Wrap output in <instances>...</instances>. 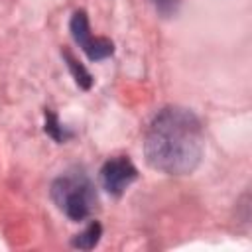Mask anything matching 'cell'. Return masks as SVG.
Wrapping results in <instances>:
<instances>
[{
	"instance_id": "obj_1",
	"label": "cell",
	"mask_w": 252,
	"mask_h": 252,
	"mask_svg": "<svg viewBox=\"0 0 252 252\" xmlns=\"http://www.w3.org/2000/svg\"><path fill=\"white\" fill-rule=\"evenodd\" d=\"M205 150L203 126L195 112L183 106L161 108L144 138L146 163L167 175H189L201 163Z\"/></svg>"
},
{
	"instance_id": "obj_7",
	"label": "cell",
	"mask_w": 252,
	"mask_h": 252,
	"mask_svg": "<svg viewBox=\"0 0 252 252\" xmlns=\"http://www.w3.org/2000/svg\"><path fill=\"white\" fill-rule=\"evenodd\" d=\"M63 57H65V61H67V67H69V71H71V75H73V79H75V83L81 87V89H85V91H89L91 87H93V77H91V73L73 57V53L71 51H63Z\"/></svg>"
},
{
	"instance_id": "obj_3",
	"label": "cell",
	"mask_w": 252,
	"mask_h": 252,
	"mask_svg": "<svg viewBox=\"0 0 252 252\" xmlns=\"http://www.w3.org/2000/svg\"><path fill=\"white\" fill-rule=\"evenodd\" d=\"M69 30L75 39V43L85 51V55L94 63L110 57L114 53V43L108 37H98L91 33L89 18L85 10H75L71 20H69Z\"/></svg>"
},
{
	"instance_id": "obj_4",
	"label": "cell",
	"mask_w": 252,
	"mask_h": 252,
	"mask_svg": "<svg viewBox=\"0 0 252 252\" xmlns=\"http://www.w3.org/2000/svg\"><path fill=\"white\" fill-rule=\"evenodd\" d=\"M138 179V169L128 156H116L102 163L100 185L112 197H120Z\"/></svg>"
},
{
	"instance_id": "obj_2",
	"label": "cell",
	"mask_w": 252,
	"mask_h": 252,
	"mask_svg": "<svg viewBox=\"0 0 252 252\" xmlns=\"http://www.w3.org/2000/svg\"><path fill=\"white\" fill-rule=\"evenodd\" d=\"M51 201L73 222L89 219L96 207V191L91 177L81 169H71L53 179L49 189Z\"/></svg>"
},
{
	"instance_id": "obj_5",
	"label": "cell",
	"mask_w": 252,
	"mask_h": 252,
	"mask_svg": "<svg viewBox=\"0 0 252 252\" xmlns=\"http://www.w3.org/2000/svg\"><path fill=\"white\" fill-rule=\"evenodd\" d=\"M100 236H102V226H100V222H98V220H91L79 234L73 236L71 244H73L75 248H79V250H93V248L98 244Z\"/></svg>"
},
{
	"instance_id": "obj_8",
	"label": "cell",
	"mask_w": 252,
	"mask_h": 252,
	"mask_svg": "<svg viewBox=\"0 0 252 252\" xmlns=\"http://www.w3.org/2000/svg\"><path fill=\"white\" fill-rule=\"evenodd\" d=\"M150 2H152L154 8H156L159 14H163V16H173V14L177 12L179 4H181V0H150Z\"/></svg>"
},
{
	"instance_id": "obj_6",
	"label": "cell",
	"mask_w": 252,
	"mask_h": 252,
	"mask_svg": "<svg viewBox=\"0 0 252 252\" xmlns=\"http://www.w3.org/2000/svg\"><path fill=\"white\" fill-rule=\"evenodd\" d=\"M43 130H45V134L47 136H51L57 144H63V142H67L69 138H73V132L69 130V128H65L61 122H59V118H57V114L53 112V110H45V126H43Z\"/></svg>"
}]
</instances>
